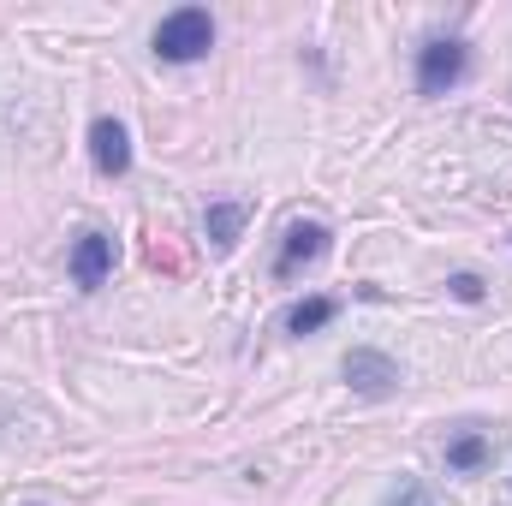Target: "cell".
Here are the masks:
<instances>
[{
	"label": "cell",
	"mask_w": 512,
	"mask_h": 506,
	"mask_svg": "<svg viewBox=\"0 0 512 506\" xmlns=\"http://www.w3.org/2000/svg\"><path fill=\"white\" fill-rule=\"evenodd\" d=\"M387 506H435V495H429L423 483H399V489L387 495Z\"/></svg>",
	"instance_id": "8fae6325"
},
{
	"label": "cell",
	"mask_w": 512,
	"mask_h": 506,
	"mask_svg": "<svg viewBox=\"0 0 512 506\" xmlns=\"http://www.w3.org/2000/svg\"><path fill=\"white\" fill-rule=\"evenodd\" d=\"M447 292H453L459 304H483V280H477V274H453V280H447Z\"/></svg>",
	"instance_id": "30bf717a"
},
{
	"label": "cell",
	"mask_w": 512,
	"mask_h": 506,
	"mask_svg": "<svg viewBox=\"0 0 512 506\" xmlns=\"http://www.w3.org/2000/svg\"><path fill=\"white\" fill-rule=\"evenodd\" d=\"M340 316V298H298L292 310H286V334H316V328H328Z\"/></svg>",
	"instance_id": "ba28073f"
},
{
	"label": "cell",
	"mask_w": 512,
	"mask_h": 506,
	"mask_svg": "<svg viewBox=\"0 0 512 506\" xmlns=\"http://www.w3.org/2000/svg\"><path fill=\"white\" fill-rule=\"evenodd\" d=\"M209 239H215V251H233L239 245V233H245V203H209Z\"/></svg>",
	"instance_id": "9c48e42d"
},
{
	"label": "cell",
	"mask_w": 512,
	"mask_h": 506,
	"mask_svg": "<svg viewBox=\"0 0 512 506\" xmlns=\"http://www.w3.org/2000/svg\"><path fill=\"white\" fill-rule=\"evenodd\" d=\"M340 376L352 381L364 399H387L393 387H399V370H393V358L382 352H370V346H358V352H346V364H340Z\"/></svg>",
	"instance_id": "277c9868"
},
{
	"label": "cell",
	"mask_w": 512,
	"mask_h": 506,
	"mask_svg": "<svg viewBox=\"0 0 512 506\" xmlns=\"http://www.w3.org/2000/svg\"><path fill=\"white\" fill-rule=\"evenodd\" d=\"M209 48H215V18L203 6H179L155 24V60H167V66H191Z\"/></svg>",
	"instance_id": "6da1fadb"
},
{
	"label": "cell",
	"mask_w": 512,
	"mask_h": 506,
	"mask_svg": "<svg viewBox=\"0 0 512 506\" xmlns=\"http://www.w3.org/2000/svg\"><path fill=\"white\" fill-rule=\"evenodd\" d=\"M465 66H471L465 42H459V36H435V42L417 48V90H423V96H447V90L465 78Z\"/></svg>",
	"instance_id": "7a4b0ae2"
},
{
	"label": "cell",
	"mask_w": 512,
	"mask_h": 506,
	"mask_svg": "<svg viewBox=\"0 0 512 506\" xmlns=\"http://www.w3.org/2000/svg\"><path fill=\"white\" fill-rule=\"evenodd\" d=\"M316 256H328V227H322V221H292L286 239H280V256H274V280H292V274L310 268Z\"/></svg>",
	"instance_id": "3957f363"
},
{
	"label": "cell",
	"mask_w": 512,
	"mask_h": 506,
	"mask_svg": "<svg viewBox=\"0 0 512 506\" xmlns=\"http://www.w3.org/2000/svg\"><path fill=\"white\" fill-rule=\"evenodd\" d=\"M108 274H114V239H108V233H84V239L72 245V280H78L84 292H96Z\"/></svg>",
	"instance_id": "5b68a950"
},
{
	"label": "cell",
	"mask_w": 512,
	"mask_h": 506,
	"mask_svg": "<svg viewBox=\"0 0 512 506\" xmlns=\"http://www.w3.org/2000/svg\"><path fill=\"white\" fill-rule=\"evenodd\" d=\"M489 453H495V441H489L483 429H459V435L447 441V471H459V477H477V471L489 465Z\"/></svg>",
	"instance_id": "52a82bcc"
},
{
	"label": "cell",
	"mask_w": 512,
	"mask_h": 506,
	"mask_svg": "<svg viewBox=\"0 0 512 506\" xmlns=\"http://www.w3.org/2000/svg\"><path fill=\"white\" fill-rule=\"evenodd\" d=\"M90 155H96V173H108V179H120L131 167V137L120 120H96L90 126Z\"/></svg>",
	"instance_id": "8992f818"
}]
</instances>
